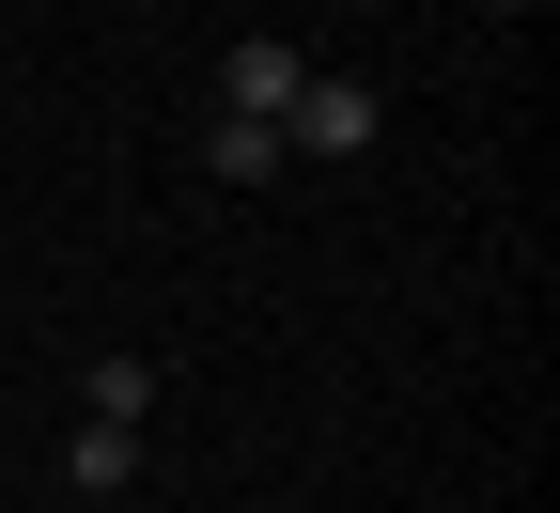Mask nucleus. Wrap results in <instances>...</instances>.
Segmentation results:
<instances>
[{
  "label": "nucleus",
  "mask_w": 560,
  "mask_h": 513,
  "mask_svg": "<svg viewBox=\"0 0 560 513\" xmlns=\"http://www.w3.org/2000/svg\"><path fill=\"white\" fill-rule=\"evenodd\" d=\"M482 16H529V0H482Z\"/></svg>",
  "instance_id": "obj_6"
},
{
  "label": "nucleus",
  "mask_w": 560,
  "mask_h": 513,
  "mask_svg": "<svg viewBox=\"0 0 560 513\" xmlns=\"http://www.w3.org/2000/svg\"><path fill=\"white\" fill-rule=\"evenodd\" d=\"M296 79H312V62L280 47V32H234V47H219V109H265V125H280V109H296Z\"/></svg>",
  "instance_id": "obj_2"
},
{
  "label": "nucleus",
  "mask_w": 560,
  "mask_h": 513,
  "mask_svg": "<svg viewBox=\"0 0 560 513\" xmlns=\"http://www.w3.org/2000/svg\"><path fill=\"white\" fill-rule=\"evenodd\" d=\"M140 482V420H79L62 435V498H125Z\"/></svg>",
  "instance_id": "obj_3"
},
{
  "label": "nucleus",
  "mask_w": 560,
  "mask_h": 513,
  "mask_svg": "<svg viewBox=\"0 0 560 513\" xmlns=\"http://www.w3.org/2000/svg\"><path fill=\"white\" fill-rule=\"evenodd\" d=\"M202 172H219V187H265L280 172V125L265 109H219V125H202Z\"/></svg>",
  "instance_id": "obj_4"
},
{
  "label": "nucleus",
  "mask_w": 560,
  "mask_h": 513,
  "mask_svg": "<svg viewBox=\"0 0 560 513\" xmlns=\"http://www.w3.org/2000/svg\"><path fill=\"white\" fill-rule=\"evenodd\" d=\"M79 420H156V358H79Z\"/></svg>",
  "instance_id": "obj_5"
},
{
  "label": "nucleus",
  "mask_w": 560,
  "mask_h": 513,
  "mask_svg": "<svg viewBox=\"0 0 560 513\" xmlns=\"http://www.w3.org/2000/svg\"><path fill=\"white\" fill-rule=\"evenodd\" d=\"M374 125H389L374 79H327V62H312L296 109H280V156H327V172H342V156H374Z\"/></svg>",
  "instance_id": "obj_1"
}]
</instances>
